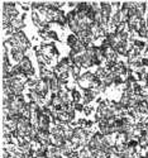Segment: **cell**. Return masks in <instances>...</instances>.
<instances>
[{"label":"cell","instance_id":"3957f363","mask_svg":"<svg viewBox=\"0 0 148 158\" xmlns=\"http://www.w3.org/2000/svg\"><path fill=\"white\" fill-rule=\"evenodd\" d=\"M95 95H96V94L94 93L92 90H90V89L84 90V96H82V101H84V104H89L91 100H94Z\"/></svg>","mask_w":148,"mask_h":158},{"label":"cell","instance_id":"30bf717a","mask_svg":"<svg viewBox=\"0 0 148 158\" xmlns=\"http://www.w3.org/2000/svg\"><path fill=\"white\" fill-rule=\"evenodd\" d=\"M47 37H48V38H51V39H55V41H58V37H57L56 32L48 31V33H47Z\"/></svg>","mask_w":148,"mask_h":158},{"label":"cell","instance_id":"ba28073f","mask_svg":"<svg viewBox=\"0 0 148 158\" xmlns=\"http://www.w3.org/2000/svg\"><path fill=\"white\" fill-rule=\"evenodd\" d=\"M78 42V37L76 35V34H71L70 37H69V39H67V43H69V46L72 48L76 43Z\"/></svg>","mask_w":148,"mask_h":158},{"label":"cell","instance_id":"52a82bcc","mask_svg":"<svg viewBox=\"0 0 148 158\" xmlns=\"http://www.w3.org/2000/svg\"><path fill=\"white\" fill-rule=\"evenodd\" d=\"M71 95H72V101H74V104H78L80 101H81V99H82L81 94L77 93L76 90H72V91H71Z\"/></svg>","mask_w":148,"mask_h":158},{"label":"cell","instance_id":"9c48e42d","mask_svg":"<svg viewBox=\"0 0 148 158\" xmlns=\"http://www.w3.org/2000/svg\"><path fill=\"white\" fill-rule=\"evenodd\" d=\"M133 47L141 52V51H143V49H144L146 44H144V42H142V41H134V42H133Z\"/></svg>","mask_w":148,"mask_h":158},{"label":"cell","instance_id":"8992f818","mask_svg":"<svg viewBox=\"0 0 148 158\" xmlns=\"http://www.w3.org/2000/svg\"><path fill=\"white\" fill-rule=\"evenodd\" d=\"M11 56H13V58H14L15 61H18V62H20V61L24 58L23 52L17 51V49H11Z\"/></svg>","mask_w":148,"mask_h":158},{"label":"cell","instance_id":"277c9868","mask_svg":"<svg viewBox=\"0 0 148 158\" xmlns=\"http://www.w3.org/2000/svg\"><path fill=\"white\" fill-rule=\"evenodd\" d=\"M146 8H147V3H143V2H137L136 3V13L139 17H142L144 14Z\"/></svg>","mask_w":148,"mask_h":158},{"label":"cell","instance_id":"4fadbf2b","mask_svg":"<svg viewBox=\"0 0 148 158\" xmlns=\"http://www.w3.org/2000/svg\"><path fill=\"white\" fill-rule=\"evenodd\" d=\"M142 64L143 66H148V60L147 58H142Z\"/></svg>","mask_w":148,"mask_h":158},{"label":"cell","instance_id":"8fae6325","mask_svg":"<svg viewBox=\"0 0 148 158\" xmlns=\"http://www.w3.org/2000/svg\"><path fill=\"white\" fill-rule=\"evenodd\" d=\"M75 109H76V110H78V111H84L85 106L82 108V105H81V104H75Z\"/></svg>","mask_w":148,"mask_h":158},{"label":"cell","instance_id":"9a60e30c","mask_svg":"<svg viewBox=\"0 0 148 158\" xmlns=\"http://www.w3.org/2000/svg\"><path fill=\"white\" fill-rule=\"evenodd\" d=\"M146 157L148 158V149H147V152H146Z\"/></svg>","mask_w":148,"mask_h":158},{"label":"cell","instance_id":"7c38bea8","mask_svg":"<svg viewBox=\"0 0 148 158\" xmlns=\"http://www.w3.org/2000/svg\"><path fill=\"white\" fill-rule=\"evenodd\" d=\"M91 111H92V108H91V106H86V108L84 109V114H85V115L91 114Z\"/></svg>","mask_w":148,"mask_h":158},{"label":"cell","instance_id":"5bb4252c","mask_svg":"<svg viewBox=\"0 0 148 158\" xmlns=\"http://www.w3.org/2000/svg\"><path fill=\"white\" fill-rule=\"evenodd\" d=\"M22 6H23L24 10H28V6H27V5H22Z\"/></svg>","mask_w":148,"mask_h":158},{"label":"cell","instance_id":"6da1fadb","mask_svg":"<svg viewBox=\"0 0 148 158\" xmlns=\"http://www.w3.org/2000/svg\"><path fill=\"white\" fill-rule=\"evenodd\" d=\"M19 66H20V69H22L24 76H27L28 78H31V77L34 75V70H33V67H32V62H31V60H29L28 57L24 56V58L19 62Z\"/></svg>","mask_w":148,"mask_h":158},{"label":"cell","instance_id":"5b68a950","mask_svg":"<svg viewBox=\"0 0 148 158\" xmlns=\"http://www.w3.org/2000/svg\"><path fill=\"white\" fill-rule=\"evenodd\" d=\"M70 73L77 80V78L80 77V66L78 64H72L70 67Z\"/></svg>","mask_w":148,"mask_h":158},{"label":"cell","instance_id":"7a4b0ae2","mask_svg":"<svg viewBox=\"0 0 148 158\" xmlns=\"http://www.w3.org/2000/svg\"><path fill=\"white\" fill-rule=\"evenodd\" d=\"M48 89H49V84L48 82H46L43 80H38L37 84H36V86H34V89H33V91H36L38 95H41V96L44 98V95L47 94Z\"/></svg>","mask_w":148,"mask_h":158}]
</instances>
